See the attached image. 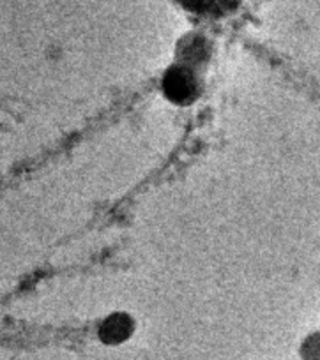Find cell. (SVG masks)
Segmentation results:
<instances>
[{
    "label": "cell",
    "instance_id": "7a4b0ae2",
    "mask_svg": "<svg viewBox=\"0 0 320 360\" xmlns=\"http://www.w3.org/2000/svg\"><path fill=\"white\" fill-rule=\"evenodd\" d=\"M212 58V43L202 32H190L177 43L173 60L204 71Z\"/></svg>",
    "mask_w": 320,
    "mask_h": 360
},
{
    "label": "cell",
    "instance_id": "3957f363",
    "mask_svg": "<svg viewBox=\"0 0 320 360\" xmlns=\"http://www.w3.org/2000/svg\"><path fill=\"white\" fill-rule=\"evenodd\" d=\"M133 332V318L126 313H112L104 318L99 325L101 341L109 345L126 341Z\"/></svg>",
    "mask_w": 320,
    "mask_h": 360
},
{
    "label": "cell",
    "instance_id": "277c9868",
    "mask_svg": "<svg viewBox=\"0 0 320 360\" xmlns=\"http://www.w3.org/2000/svg\"><path fill=\"white\" fill-rule=\"evenodd\" d=\"M184 8L198 15H218L230 11L235 0H180Z\"/></svg>",
    "mask_w": 320,
    "mask_h": 360
},
{
    "label": "cell",
    "instance_id": "6da1fadb",
    "mask_svg": "<svg viewBox=\"0 0 320 360\" xmlns=\"http://www.w3.org/2000/svg\"><path fill=\"white\" fill-rule=\"evenodd\" d=\"M159 92L173 106L186 108L204 94V76L198 69L173 60L159 78Z\"/></svg>",
    "mask_w": 320,
    "mask_h": 360
}]
</instances>
